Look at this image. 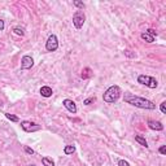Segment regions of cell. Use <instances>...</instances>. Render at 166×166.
<instances>
[{
  "label": "cell",
  "mask_w": 166,
  "mask_h": 166,
  "mask_svg": "<svg viewBox=\"0 0 166 166\" xmlns=\"http://www.w3.org/2000/svg\"><path fill=\"white\" fill-rule=\"evenodd\" d=\"M121 95H122L121 87L117 85H113L102 94V100H104V102H106V104H114V102L118 101Z\"/></svg>",
  "instance_id": "cell-2"
},
{
  "label": "cell",
  "mask_w": 166,
  "mask_h": 166,
  "mask_svg": "<svg viewBox=\"0 0 166 166\" xmlns=\"http://www.w3.org/2000/svg\"><path fill=\"white\" fill-rule=\"evenodd\" d=\"M135 141H136V143H139L140 145H143V147H145V148L149 147L148 143H147V140H145V138H143L141 135H135Z\"/></svg>",
  "instance_id": "cell-11"
},
{
  "label": "cell",
  "mask_w": 166,
  "mask_h": 166,
  "mask_svg": "<svg viewBox=\"0 0 166 166\" xmlns=\"http://www.w3.org/2000/svg\"><path fill=\"white\" fill-rule=\"evenodd\" d=\"M74 152H75V147H74V145H65V147H64V153L66 156L73 154Z\"/></svg>",
  "instance_id": "cell-14"
},
{
  "label": "cell",
  "mask_w": 166,
  "mask_h": 166,
  "mask_svg": "<svg viewBox=\"0 0 166 166\" xmlns=\"http://www.w3.org/2000/svg\"><path fill=\"white\" fill-rule=\"evenodd\" d=\"M138 83L143 85L145 87H149V88H156L158 86V82L154 77L152 75H147V74H140L138 75Z\"/></svg>",
  "instance_id": "cell-3"
},
{
  "label": "cell",
  "mask_w": 166,
  "mask_h": 166,
  "mask_svg": "<svg viewBox=\"0 0 166 166\" xmlns=\"http://www.w3.org/2000/svg\"><path fill=\"white\" fill-rule=\"evenodd\" d=\"M23 150H25V153H27V154H34L35 153V150H34L33 148H30V147H27V145H25V147H23Z\"/></svg>",
  "instance_id": "cell-21"
},
{
  "label": "cell",
  "mask_w": 166,
  "mask_h": 166,
  "mask_svg": "<svg viewBox=\"0 0 166 166\" xmlns=\"http://www.w3.org/2000/svg\"><path fill=\"white\" fill-rule=\"evenodd\" d=\"M40 95L43 96V97H51L52 95H53V91H52V88L50 86H43V87H40Z\"/></svg>",
  "instance_id": "cell-10"
},
{
  "label": "cell",
  "mask_w": 166,
  "mask_h": 166,
  "mask_svg": "<svg viewBox=\"0 0 166 166\" xmlns=\"http://www.w3.org/2000/svg\"><path fill=\"white\" fill-rule=\"evenodd\" d=\"M118 166H130V164L126 160H119L118 161Z\"/></svg>",
  "instance_id": "cell-23"
},
{
  "label": "cell",
  "mask_w": 166,
  "mask_h": 166,
  "mask_svg": "<svg viewBox=\"0 0 166 166\" xmlns=\"http://www.w3.org/2000/svg\"><path fill=\"white\" fill-rule=\"evenodd\" d=\"M81 77L83 78V79H88V78L92 77V70L90 69V67H85V69L82 70V74Z\"/></svg>",
  "instance_id": "cell-13"
},
{
  "label": "cell",
  "mask_w": 166,
  "mask_h": 166,
  "mask_svg": "<svg viewBox=\"0 0 166 166\" xmlns=\"http://www.w3.org/2000/svg\"><path fill=\"white\" fill-rule=\"evenodd\" d=\"M42 164L43 166H55V162L50 157H42Z\"/></svg>",
  "instance_id": "cell-15"
},
{
  "label": "cell",
  "mask_w": 166,
  "mask_h": 166,
  "mask_svg": "<svg viewBox=\"0 0 166 166\" xmlns=\"http://www.w3.org/2000/svg\"><path fill=\"white\" fill-rule=\"evenodd\" d=\"M123 100H125L126 104H130V105L135 106V108L147 109V110L156 109V104L153 101L145 99V97H140V96L135 95V94H131V92H125Z\"/></svg>",
  "instance_id": "cell-1"
},
{
  "label": "cell",
  "mask_w": 166,
  "mask_h": 166,
  "mask_svg": "<svg viewBox=\"0 0 166 166\" xmlns=\"http://www.w3.org/2000/svg\"><path fill=\"white\" fill-rule=\"evenodd\" d=\"M158 152L161 153V154H166V145H161V147H160V149H158Z\"/></svg>",
  "instance_id": "cell-24"
},
{
  "label": "cell",
  "mask_w": 166,
  "mask_h": 166,
  "mask_svg": "<svg viewBox=\"0 0 166 166\" xmlns=\"http://www.w3.org/2000/svg\"><path fill=\"white\" fill-rule=\"evenodd\" d=\"M147 33L149 34V35H152L153 38H154V36H157V33H156V31L153 30V29H148V30H147Z\"/></svg>",
  "instance_id": "cell-25"
},
{
  "label": "cell",
  "mask_w": 166,
  "mask_h": 166,
  "mask_svg": "<svg viewBox=\"0 0 166 166\" xmlns=\"http://www.w3.org/2000/svg\"><path fill=\"white\" fill-rule=\"evenodd\" d=\"M140 38L143 39L144 42H147V43H153V42H154V38H153L152 35H149V34H148L147 31H145V33H141Z\"/></svg>",
  "instance_id": "cell-12"
},
{
  "label": "cell",
  "mask_w": 166,
  "mask_h": 166,
  "mask_svg": "<svg viewBox=\"0 0 166 166\" xmlns=\"http://www.w3.org/2000/svg\"><path fill=\"white\" fill-rule=\"evenodd\" d=\"M13 33L16 34V35H19V36H23V35H25V30H23L21 26H14V27H13Z\"/></svg>",
  "instance_id": "cell-16"
},
{
  "label": "cell",
  "mask_w": 166,
  "mask_h": 166,
  "mask_svg": "<svg viewBox=\"0 0 166 166\" xmlns=\"http://www.w3.org/2000/svg\"><path fill=\"white\" fill-rule=\"evenodd\" d=\"M73 5H74L75 8H78L79 11H83V9L86 8L85 3H83V2H79V0H74V2H73Z\"/></svg>",
  "instance_id": "cell-17"
},
{
  "label": "cell",
  "mask_w": 166,
  "mask_h": 166,
  "mask_svg": "<svg viewBox=\"0 0 166 166\" xmlns=\"http://www.w3.org/2000/svg\"><path fill=\"white\" fill-rule=\"evenodd\" d=\"M30 166H36V165H30Z\"/></svg>",
  "instance_id": "cell-27"
},
{
  "label": "cell",
  "mask_w": 166,
  "mask_h": 166,
  "mask_svg": "<svg viewBox=\"0 0 166 166\" xmlns=\"http://www.w3.org/2000/svg\"><path fill=\"white\" fill-rule=\"evenodd\" d=\"M86 22V14L83 11H75L74 14H73V25L77 30H79V29L83 27Z\"/></svg>",
  "instance_id": "cell-4"
},
{
  "label": "cell",
  "mask_w": 166,
  "mask_h": 166,
  "mask_svg": "<svg viewBox=\"0 0 166 166\" xmlns=\"http://www.w3.org/2000/svg\"><path fill=\"white\" fill-rule=\"evenodd\" d=\"M62 105H64L65 108L69 110L70 113H73V114H75L77 112H78V108H77L75 102L73 101V100H70V99H65L64 101H62Z\"/></svg>",
  "instance_id": "cell-8"
},
{
  "label": "cell",
  "mask_w": 166,
  "mask_h": 166,
  "mask_svg": "<svg viewBox=\"0 0 166 166\" xmlns=\"http://www.w3.org/2000/svg\"><path fill=\"white\" fill-rule=\"evenodd\" d=\"M21 129L25 133H35V131L42 130V126L31 121H21Z\"/></svg>",
  "instance_id": "cell-5"
},
{
  "label": "cell",
  "mask_w": 166,
  "mask_h": 166,
  "mask_svg": "<svg viewBox=\"0 0 166 166\" xmlns=\"http://www.w3.org/2000/svg\"><path fill=\"white\" fill-rule=\"evenodd\" d=\"M4 27H5V25H4V21H3V19H0V31H3Z\"/></svg>",
  "instance_id": "cell-26"
},
{
  "label": "cell",
  "mask_w": 166,
  "mask_h": 166,
  "mask_svg": "<svg viewBox=\"0 0 166 166\" xmlns=\"http://www.w3.org/2000/svg\"><path fill=\"white\" fill-rule=\"evenodd\" d=\"M46 50L48 52H55L58 50V39L55 34H52V35L48 36L47 42H46Z\"/></svg>",
  "instance_id": "cell-6"
},
{
  "label": "cell",
  "mask_w": 166,
  "mask_h": 166,
  "mask_svg": "<svg viewBox=\"0 0 166 166\" xmlns=\"http://www.w3.org/2000/svg\"><path fill=\"white\" fill-rule=\"evenodd\" d=\"M95 101H96V97L92 96V97H88V99L83 100V104H85V105H91L92 102H95Z\"/></svg>",
  "instance_id": "cell-20"
},
{
  "label": "cell",
  "mask_w": 166,
  "mask_h": 166,
  "mask_svg": "<svg viewBox=\"0 0 166 166\" xmlns=\"http://www.w3.org/2000/svg\"><path fill=\"white\" fill-rule=\"evenodd\" d=\"M148 127L153 131H162L164 130V125L160 121H154V119H149L148 121Z\"/></svg>",
  "instance_id": "cell-9"
},
{
  "label": "cell",
  "mask_w": 166,
  "mask_h": 166,
  "mask_svg": "<svg viewBox=\"0 0 166 166\" xmlns=\"http://www.w3.org/2000/svg\"><path fill=\"white\" fill-rule=\"evenodd\" d=\"M34 66V58L29 55H25L21 58V69L22 70H29Z\"/></svg>",
  "instance_id": "cell-7"
},
{
  "label": "cell",
  "mask_w": 166,
  "mask_h": 166,
  "mask_svg": "<svg viewBox=\"0 0 166 166\" xmlns=\"http://www.w3.org/2000/svg\"><path fill=\"white\" fill-rule=\"evenodd\" d=\"M160 110H161V113H166V101H162L160 104Z\"/></svg>",
  "instance_id": "cell-22"
},
{
  "label": "cell",
  "mask_w": 166,
  "mask_h": 166,
  "mask_svg": "<svg viewBox=\"0 0 166 166\" xmlns=\"http://www.w3.org/2000/svg\"><path fill=\"white\" fill-rule=\"evenodd\" d=\"M5 117L9 119V121H12V122H19V118L17 116H14V114H11V113H5Z\"/></svg>",
  "instance_id": "cell-18"
},
{
  "label": "cell",
  "mask_w": 166,
  "mask_h": 166,
  "mask_svg": "<svg viewBox=\"0 0 166 166\" xmlns=\"http://www.w3.org/2000/svg\"><path fill=\"white\" fill-rule=\"evenodd\" d=\"M123 53H125V56H126V57H129V58H135V57H136L135 52L130 51V50H125V51H123Z\"/></svg>",
  "instance_id": "cell-19"
}]
</instances>
